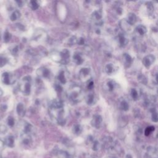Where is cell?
Listing matches in <instances>:
<instances>
[{"label": "cell", "instance_id": "6da1fadb", "mask_svg": "<svg viewBox=\"0 0 158 158\" xmlns=\"http://www.w3.org/2000/svg\"><path fill=\"white\" fill-rule=\"evenodd\" d=\"M50 118L58 124L63 126L66 123V113L63 102L54 100L51 102L48 109Z\"/></svg>", "mask_w": 158, "mask_h": 158}, {"label": "cell", "instance_id": "7a4b0ae2", "mask_svg": "<svg viewBox=\"0 0 158 158\" xmlns=\"http://www.w3.org/2000/svg\"><path fill=\"white\" fill-rule=\"evenodd\" d=\"M67 97L72 104L76 105L79 103L84 97L82 88L76 84L71 85L67 90Z\"/></svg>", "mask_w": 158, "mask_h": 158}, {"label": "cell", "instance_id": "3957f363", "mask_svg": "<svg viewBox=\"0 0 158 158\" xmlns=\"http://www.w3.org/2000/svg\"><path fill=\"white\" fill-rule=\"evenodd\" d=\"M51 59L57 63L66 65L70 63L71 55L70 51L67 49L62 51H54L50 54Z\"/></svg>", "mask_w": 158, "mask_h": 158}, {"label": "cell", "instance_id": "277c9868", "mask_svg": "<svg viewBox=\"0 0 158 158\" xmlns=\"http://www.w3.org/2000/svg\"><path fill=\"white\" fill-rule=\"evenodd\" d=\"M32 79L30 76L27 75L23 77L19 84V90L24 95L29 96L32 91Z\"/></svg>", "mask_w": 158, "mask_h": 158}, {"label": "cell", "instance_id": "5b68a950", "mask_svg": "<svg viewBox=\"0 0 158 158\" xmlns=\"http://www.w3.org/2000/svg\"><path fill=\"white\" fill-rule=\"evenodd\" d=\"M19 128L21 130L22 134H27L32 135L35 132V128L33 126L28 122L21 120L19 122Z\"/></svg>", "mask_w": 158, "mask_h": 158}, {"label": "cell", "instance_id": "8992f818", "mask_svg": "<svg viewBox=\"0 0 158 158\" xmlns=\"http://www.w3.org/2000/svg\"><path fill=\"white\" fill-rule=\"evenodd\" d=\"M37 75L41 79H50L51 77L52 72L48 67H41L37 71Z\"/></svg>", "mask_w": 158, "mask_h": 158}, {"label": "cell", "instance_id": "52a82bcc", "mask_svg": "<svg viewBox=\"0 0 158 158\" xmlns=\"http://www.w3.org/2000/svg\"><path fill=\"white\" fill-rule=\"evenodd\" d=\"M16 80V78L12 73L5 72L1 75V81L6 85H10L13 84Z\"/></svg>", "mask_w": 158, "mask_h": 158}, {"label": "cell", "instance_id": "ba28073f", "mask_svg": "<svg viewBox=\"0 0 158 158\" xmlns=\"http://www.w3.org/2000/svg\"><path fill=\"white\" fill-rule=\"evenodd\" d=\"M79 79L82 81H87L91 76V69L89 67H83L80 70L79 74Z\"/></svg>", "mask_w": 158, "mask_h": 158}, {"label": "cell", "instance_id": "9c48e42d", "mask_svg": "<svg viewBox=\"0 0 158 158\" xmlns=\"http://www.w3.org/2000/svg\"><path fill=\"white\" fill-rule=\"evenodd\" d=\"M84 55L82 54L80 52L77 51L75 52L72 56V61L77 66L81 65L84 63Z\"/></svg>", "mask_w": 158, "mask_h": 158}, {"label": "cell", "instance_id": "30bf717a", "mask_svg": "<svg viewBox=\"0 0 158 158\" xmlns=\"http://www.w3.org/2000/svg\"><path fill=\"white\" fill-rule=\"evenodd\" d=\"M57 80L59 84H66L67 82V72L64 70H61L57 75Z\"/></svg>", "mask_w": 158, "mask_h": 158}, {"label": "cell", "instance_id": "8fae6325", "mask_svg": "<svg viewBox=\"0 0 158 158\" xmlns=\"http://www.w3.org/2000/svg\"><path fill=\"white\" fill-rule=\"evenodd\" d=\"M4 145L6 146H8L9 148H13L15 145V139L14 137L12 135H9L7 137H6V139H4Z\"/></svg>", "mask_w": 158, "mask_h": 158}, {"label": "cell", "instance_id": "7c38bea8", "mask_svg": "<svg viewBox=\"0 0 158 158\" xmlns=\"http://www.w3.org/2000/svg\"><path fill=\"white\" fill-rule=\"evenodd\" d=\"M16 112L19 116L20 117H24L26 114V109L24 105L20 102L16 106Z\"/></svg>", "mask_w": 158, "mask_h": 158}, {"label": "cell", "instance_id": "4fadbf2b", "mask_svg": "<svg viewBox=\"0 0 158 158\" xmlns=\"http://www.w3.org/2000/svg\"><path fill=\"white\" fill-rule=\"evenodd\" d=\"M20 17H21V13L17 9L14 10L9 15L10 20L12 22H15L16 20H19Z\"/></svg>", "mask_w": 158, "mask_h": 158}, {"label": "cell", "instance_id": "5bb4252c", "mask_svg": "<svg viewBox=\"0 0 158 158\" xmlns=\"http://www.w3.org/2000/svg\"><path fill=\"white\" fill-rule=\"evenodd\" d=\"M101 121H102V118L100 115H95L93 116L91 123H92V124L93 126L97 127V128H98L101 125Z\"/></svg>", "mask_w": 158, "mask_h": 158}, {"label": "cell", "instance_id": "9a60e30c", "mask_svg": "<svg viewBox=\"0 0 158 158\" xmlns=\"http://www.w3.org/2000/svg\"><path fill=\"white\" fill-rule=\"evenodd\" d=\"M32 135H27V134H22L21 135V141L22 143L25 146H28L32 142Z\"/></svg>", "mask_w": 158, "mask_h": 158}, {"label": "cell", "instance_id": "2e32d148", "mask_svg": "<svg viewBox=\"0 0 158 158\" xmlns=\"http://www.w3.org/2000/svg\"><path fill=\"white\" fill-rule=\"evenodd\" d=\"M85 101L87 102V104L88 105H94L96 102V99L94 94L93 93L88 94L85 98Z\"/></svg>", "mask_w": 158, "mask_h": 158}, {"label": "cell", "instance_id": "e0dca14e", "mask_svg": "<svg viewBox=\"0 0 158 158\" xmlns=\"http://www.w3.org/2000/svg\"><path fill=\"white\" fill-rule=\"evenodd\" d=\"M43 33V31L37 32L36 33L34 34L33 40L35 41V42H40V41L43 40L42 38L45 37V34Z\"/></svg>", "mask_w": 158, "mask_h": 158}, {"label": "cell", "instance_id": "ac0fdd59", "mask_svg": "<svg viewBox=\"0 0 158 158\" xmlns=\"http://www.w3.org/2000/svg\"><path fill=\"white\" fill-rule=\"evenodd\" d=\"M72 132L74 134L79 135L82 132V127L79 124H75L72 128Z\"/></svg>", "mask_w": 158, "mask_h": 158}, {"label": "cell", "instance_id": "d6986e66", "mask_svg": "<svg viewBox=\"0 0 158 158\" xmlns=\"http://www.w3.org/2000/svg\"><path fill=\"white\" fill-rule=\"evenodd\" d=\"M9 63V59L3 54H0V67H3Z\"/></svg>", "mask_w": 158, "mask_h": 158}, {"label": "cell", "instance_id": "ffe728a7", "mask_svg": "<svg viewBox=\"0 0 158 158\" xmlns=\"http://www.w3.org/2000/svg\"><path fill=\"white\" fill-rule=\"evenodd\" d=\"M29 6L32 10L36 11L39 8L40 4L37 1H30L29 3Z\"/></svg>", "mask_w": 158, "mask_h": 158}, {"label": "cell", "instance_id": "44dd1931", "mask_svg": "<svg viewBox=\"0 0 158 158\" xmlns=\"http://www.w3.org/2000/svg\"><path fill=\"white\" fill-rule=\"evenodd\" d=\"M11 38H12L11 34L8 31H5L4 33H3V42L5 43H8L9 42Z\"/></svg>", "mask_w": 158, "mask_h": 158}, {"label": "cell", "instance_id": "7402d4cb", "mask_svg": "<svg viewBox=\"0 0 158 158\" xmlns=\"http://www.w3.org/2000/svg\"><path fill=\"white\" fill-rule=\"evenodd\" d=\"M6 122H7V124H8V126L9 127H13L14 126L16 123V120L12 116H9L8 118H7Z\"/></svg>", "mask_w": 158, "mask_h": 158}, {"label": "cell", "instance_id": "603a6c76", "mask_svg": "<svg viewBox=\"0 0 158 158\" xmlns=\"http://www.w3.org/2000/svg\"><path fill=\"white\" fill-rule=\"evenodd\" d=\"M9 51L11 52V53L12 54V55L13 56H17L19 53V48L18 46L17 45H14L13 46H11L9 49Z\"/></svg>", "mask_w": 158, "mask_h": 158}, {"label": "cell", "instance_id": "cb8c5ba5", "mask_svg": "<svg viewBox=\"0 0 158 158\" xmlns=\"http://www.w3.org/2000/svg\"><path fill=\"white\" fill-rule=\"evenodd\" d=\"M8 131V128L4 125H0V134H4Z\"/></svg>", "mask_w": 158, "mask_h": 158}, {"label": "cell", "instance_id": "d4e9b609", "mask_svg": "<svg viewBox=\"0 0 158 158\" xmlns=\"http://www.w3.org/2000/svg\"><path fill=\"white\" fill-rule=\"evenodd\" d=\"M55 89L58 92H61L63 91V87H61V84H56V85H55Z\"/></svg>", "mask_w": 158, "mask_h": 158}, {"label": "cell", "instance_id": "484cf974", "mask_svg": "<svg viewBox=\"0 0 158 158\" xmlns=\"http://www.w3.org/2000/svg\"><path fill=\"white\" fill-rule=\"evenodd\" d=\"M4 146V141H3L1 140H0V152L3 149V147ZM0 158H1V154H0Z\"/></svg>", "mask_w": 158, "mask_h": 158}, {"label": "cell", "instance_id": "4316f807", "mask_svg": "<svg viewBox=\"0 0 158 158\" xmlns=\"http://www.w3.org/2000/svg\"><path fill=\"white\" fill-rule=\"evenodd\" d=\"M16 3L17 4L19 7H22L24 6V4L25 3V2L22 1H16Z\"/></svg>", "mask_w": 158, "mask_h": 158}, {"label": "cell", "instance_id": "83f0119b", "mask_svg": "<svg viewBox=\"0 0 158 158\" xmlns=\"http://www.w3.org/2000/svg\"><path fill=\"white\" fill-rule=\"evenodd\" d=\"M3 92L2 91V90H1V88H0V97H2V95H3Z\"/></svg>", "mask_w": 158, "mask_h": 158}, {"label": "cell", "instance_id": "f1b7e54d", "mask_svg": "<svg viewBox=\"0 0 158 158\" xmlns=\"http://www.w3.org/2000/svg\"><path fill=\"white\" fill-rule=\"evenodd\" d=\"M67 158H71V156H69V157H67Z\"/></svg>", "mask_w": 158, "mask_h": 158}]
</instances>
